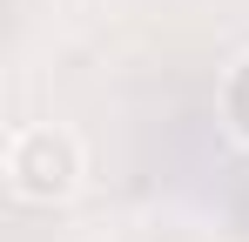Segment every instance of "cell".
Wrapping results in <instances>:
<instances>
[{
  "mask_svg": "<svg viewBox=\"0 0 249 242\" xmlns=\"http://www.w3.org/2000/svg\"><path fill=\"white\" fill-rule=\"evenodd\" d=\"M81 141H74V128H61V121H27V128H14L7 135V189L20 202H68L81 189Z\"/></svg>",
  "mask_w": 249,
  "mask_h": 242,
  "instance_id": "obj_1",
  "label": "cell"
},
{
  "mask_svg": "<svg viewBox=\"0 0 249 242\" xmlns=\"http://www.w3.org/2000/svg\"><path fill=\"white\" fill-rule=\"evenodd\" d=\"M215 101H222V128L249 148V54L229 61V74H222V94H215Z\"/></svg>",
  "mask_w": 249,
  "mask_h": 242,
  "instance_id": "obj_2",
  "label": "cell"
}]
</instances>
